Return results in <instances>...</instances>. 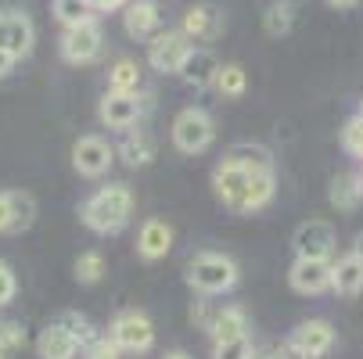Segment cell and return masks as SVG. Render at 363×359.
Wrapping results in <instances>:
<instances>
[{
	"label": "cell",
	"instance_id": "20",
	"mask_svg": "<svg viewBox=\"0 0 363 359\" xmlns=\"http://www.w3.org/2000/svg\"><path fill=\"white\" fill-rule=\"evenodd\" d=\"M83 348H79V341L55 320V324H47L43 331H40V338H36V355L40 359H76Z\"/></svg>",
	"mask_w": 363,
	"mask_h": 359
},
{
	"label": "cell",
	"instance_id": "7",
	"mask_svg": "<svg viewBox=\"0 0 363 359\" xmlns=\"http://www.w3.org/2000/svg\"><path fill=\"white\" fill-rule=\"evenodd\" d=\"M108 338L123 348V352H151L155 345V324L140 313V309H126L108 324Z\"/></svg>",
	"mask_w": 363,
	"mask_h": 359
},
{
	"label": "cell",
	"instance_id": "43",
	"mask_svg": "<svg viewBox=\"0 0 363 359\" xmlns=\"http://www.w3.org/2000/svg\"><path fill=\"white\" fill-rule=\"evenodd\" d=\"M4 355H8V352H0V359H4Z\"/></svg>",
	"mask_w": 363,
	"mask_h": 359
},
{
	"label": "cell",
	"instance_id": "23",
	"mask_svg": "<svg viewBox=\"0 0 363 359\" xmlns=\"http://www.w3.org/2000/svg\"><path fill=\"white\" fill-rule=\"evenodd\" d=\"M328 201L335 205L338 212H356L359 201H363V183H359V176H349V173L335 176L331 187H328Z\"/></svg>",
	"mask_w": 363,
	"mask_h": 359
},
{
	"label": "cell",
	"instance_id": "15",
	"mask_svg": "<svg viewBox=\"0 0 363 359\" xmlns=\"http://www.w3.org/2000/svg\"><path fill=\"white\" fill-rule=\"evenodd\" d=\"M123 25H126V36H130V40L151 43L155 36L162 33L159 4H155V0H130V4L123 8Z\"/></svg>",
	"mask_w": 363,
	"mask_h": 359
},
{
	"label": "cell",
	"instance_id": "13",
	"mask_svg": "<svg viewBox=\"0 0 363 359\" xmlns=\"http://www.w3.org/2000/svg\"><path fill=\"white\" fill-rule=\"evenodd\" d=\"M144 108H147V101H137V93L108 90L105 97H101V105H97V115H101V122H105L108 130H133L140 122Z\"/></svg>",
	"mask_w": 363,
	"mask_h": 359
},
{
	"label": "cell",
	"instance_id": "34",
	"mask_svg": "<svg viewBox=\"0 0 363 359\" xmlns=\"http://www.w3.org/2000/svg\"><path fill=\"white\" fill-rule=\"evenodd\" d=\"M83 359H123V348L108 334H101L90 348H83Z\"/></svg>",
	"mask_w": 363,
	"mask_h": 359
},
{
	"label": "cell",
	"instance_id": "1",
	"mask_svg": "<svg viewBox=\"0 0 363 359\" xmlns=\"http://www.w3.org/2000/svg\"><path fill=\"white\" fill-rule=\"evenodd\" d=\"M213 190L230 212L252 216V212H263L274 201L277 180H274V173H248V169H238L230 162H220L213 169Z\"/></svg>",
	"mask_w": 363,
	"mask_h": 359
},
{
	"label": "cell",
	"instance_id": "44",
	"mask_svg": "<svg viewBox=\"0 0 363 359\" xmlns=\"http://www.w3.org/2000/svg\"><path fill=\"white\" fill-rule=\"evenodd\" d=\"M359 183H363V173H359Z\"/></svg>",
	"mask_w": 363,
	"mask_h": 359
},
{
	"label": "cell",
	"instance_id": "42",
	"mask_svg": "<svg viewBox=\"0 0 363 359\" xmlns=\"http://www.w3.org/2000/svg\"><path fill=\"white\" fill-rule=\"evenodd\" d=\"M356 115H359V119H363V101H359V112H356Z\"/></svg>",
	"mask_w": 363,
	"mask_h": 359
},
{
	"label": "cell",
	"instance_id": "24",
	"mask_svg": "<svg viewBox=\"0 0 363 359\" xmlns=\"http://www.w3.org/2000/svg\"><path fill=\"white\" fill-rule=\"evenodd\" d=\"M213 345L216 341H234V338H245L248 334V317L241 305H223V309L216 313V324H213Z\"/></svg>",
	"mask_w": 363,
	"mask_h": 359
},
{
	"label": "cell",
	"instance_id": "2",
	"mask_svg": "<svg viewBox=\"0 0 363 359\" xmlns=\"http://www.w3.org/2000/svg\"><path fill=\"white\" fill-rule=\"evenodd\" d=\"M133 209H137V201H133V190L126 183H108V187H97L86 201H83V209H79V220L86 230L94 234H123L133 220Z\"/></svg>",
	"mask_w": 363,
	"mask_h": 359
},
{
	"label": "cell",
	"instance_id": "16",
	"mask_svg": "<svg viewBox=\"0 0 363 359\" xmlns=\"http://www.w3.org/2000/svg\"><path fill=\"white\" fill-rule=\"evenodd\" d=\"M36 43V29L29 22V15L22 11H0V47L11 50L15 58H29Z\"/></svg>",
	"mask_w": 363,
	"mask_h": 359
},
{
	"label": "cell",
	"instance_id": "36",
	"mask_svg": "<svg viewBox=\"0 0 363 359\" xmlns=\"http://www.w3.org/2000/svg\"><path fill=\"white\" fill-rule=\"evenodd\" d=\"M15 55H11V50H4V47H0V79H4V76H11V69H15Z\"/></svg>",
	"mask_w": 363,
	"mask_h": 359
},
{
	"label": "cell",
	"instance_id": "41",
	"mask_svg": "<svg viewBox=\"0 0 363 359\" xmlns=\"http://www.w3.org/2000/svg\"><path fill=\"white\" fill-rule=\"evenodd\" d=\"M162 359H191V355H187V352H180V348H177V352H166V355H162Z\"/></svg>",
	"mask_w": 363,
	"mask_h": 359
},
{
	"label": "cell",
	"instance_id": "35",
	"mask_svg": "<svg viewBox=\"0 0 363 359\" xmlns=\"http://www.w3.org/2000/svg\"><path fill=\"white\" fill-rule=\"evenodd\" d=\"M15 295H18V277H15V270L8 263H0V309L11 305Z\"/></svg>",
	"mask_w": 363,
	"mask_h": 359
},
{
	"label": "cell",
	"instance_id": "10",
	"mask_svg": "<svg viewBox=\"0 0 363 359\" xmlns=\"http://www.w3.org/2000/svg\"><path fill=\"white\" fill-rule=\"evenodd\" d=\"M101 47H105V33H101L97 22H83L62 33V58L69 65H90L97 62Z\"/></svg>",
	"mask_w": 363,
	"mask_h": 359
},
{
	"label": "cell",
	"instance_id": "37",
	"mask_svg": "<svg viewBox=\"0 0 363 359\" xmlns=\"http://www.w3.org/2000/svg\"><path fill=\"white\" fill-rule=\"evenodd\" d=\"M94 4V11H119V8H126L130 0H90Z\"/></svg>",
	"mask_w": 363,
	"mask_h": 359
},
{
	"label": "cell",
	"instance_id": "6",
	"mask_svg": "<svg viewBox=\"0 0 363 359\" xmlns=\"http://www.w3.org/2000/svg\"><path fill=\"white\" fill-rule=\"evenodd\" d=\"M191 50H194V43L180 29H162L159 36L147 43V65L155 72H177L180 76L184 62L191 58Z\"/></svg>",
	"mask_w": 363,
	"mask_h": 359
},
{
	"label": "cell",
	"instance_id": "8",
	"mask_svg": "<svg viewBox=\"0 0 363 359\" xmlns=\"http://www.w3.org/2000/svg\"><path fill=\"white\" fill-rule=\"evenodd\" d=\"M335 244H338V237H335V227L328 220H306L291 234L295 259H331Z\"/></svg>",
	"mask_w": 363,
	"mask_h": 359
},
{
	"label": "cell",
	"instance_id": "4",
	"mask_svg": "<svg viewBox=\"0 0 363 359\" xmlns=\"http://www.w3.org/2000/svg\"><path fill=\"white\" fill-rule=\"evenodd\" d=\"M169 133H173V147L180 155H201V151H209L213 140H216V122L205 108H184L173 119Z\"/></svg>",
	"mask_w": 363,
	"mask_h": 359
},
{
	"label": "cell",
	"instance_id": "33",
	"mask_svg": "<svg viewBox=\"0 0 363 359\" xmlns=\"http://www.w3.org/2000/svg\"><path fill=\"white\" fill-rule=\"evenodd\" d=\"M342 147L349 151V155L363 159V119H359V115H352V119L345 122V130H342Z\"/></svg>",
	"mask_w": 363,
	"mask_h": 359
},
{
	"label": "cell",
	"instance_id": "27",
	"mask_svg": "<svg viewBox=\"0 0 363 359\" xmlns=\"http://www.w3.org/2000/svg\"><path fill=\"white\" fill-rule=\"evenodd\" d=\"M295 25V8L288 4V0H274V4L263 11V29L267 36H288Z\"/></svg>",
	"mask_w": 363,
	"mask_h": 359
},
{
	"label": "cell",
	"instance_id": "38",
	"mask_svg": "<svg viewBox=\"0 0 363 359\" xmlns=\"http://www.w3.org/2000/svg\"><path fill=\"white\" fill-rule=\"evenodd\" d=\"M252 359H291V355H288V348H274V352H259Z\"/></svg>",
	"mask_w": 363,
	"mask_h": 359
},
{
	"label": "cell",
	"instance_id": "31",
	"mask_svg": "<svg viewBox=\"0 0 363 359\" xmlns=\"http://www.w3.org/2000/svg\"><path fill=\"white\" fill-rule=\"evenodd\" d=\"M255 348H252V338H234V341H216L213 345V359H252Z\"/></svg>",
	"mask_w": 363,
	"mask_h": 359
},
{
	"label": "cell",
	"instance_id": "29",
	"mask_svg": "<svg viewBox=\"0 0 363 359\" xmlns=\"http://www.w3.org/2000/svg\"><path fill=\"white\" fill-rule=\"evenodd\" d=\"M58 324H62V327H65V331H69L76 341H79V348H90V345L101 338V331H97V327H94V324H90L83 313H62V317H58Z\"/></svg>",
	"mask_w": 363,
	"mask_h": 359
},
{
	"label": "cell",
	"instance_id": "26",
	"mask_svg": "<svg viewBox=\"0 0 363 359\" xmlns=\"http://www.w3.org/2000/svg\"><path fill=\"white\" fill-rule=\"evenodd\" d=\"M220 97H230V101H238V97H245V90H248V72L241 69V65H234V62H227L223 69H220V76H216V86H213Z\"/></svg>",
	"mask_w": 363,
	"mask_h": 359
},
{
	"label": "cell",
	"instance_id": "19",
	"mask_svg": "<svg viewBox=\"0 0 363 359\" xmlns=\"http://www.w3.org/2000/svg\"><path fill=\"white\" fill-rule=\"evenodd\" d=\"M223 162L238 166V169H248V173H274V151L267 144H252V140H238L227 147Z\"/></svg>",
	"mask_w": 363,
	"mask_h": 359
},
{
	"label": "cell",
	"instance_id": "9",
	"mask_svg": "<svg viewBox=\"0 0 363 359\" xmlns=\"http://www.w3.org/2000/svg\"><path fill=\"white\" fill-rule=\"evenodd\" d=\"M116 155H119V151H116L105 137H94V133H90V137H79V140L72 144V166H76V173L86 176V180L105 176V173L112 169Z\"/></svg>",
	"mask_w": 363,
	"mask_h": 359
},
{
	"label": "cell",
	"instance_id": "21",
	"mask_svg": "<svg viewBox=\"0 0 363 359\" xmlns=\"http://www.w3.org/2000/svg\"><path fill=\"white\" fill-rule=\"evenodd\" d=\"M335 295L342 298H356L363 291V259H356V255H342V259H335Z\"/></svg>",
	"mask_w": 363,
	"mask_h": 359
},
{
	"label": "cell",
	"instance_id": "5",
	"mask_svg": "<svg viewBox=\"0 0 363 359\" xmlns=\"http://www.w3.org/2000/svg\"><path fill=\"white\" fill-rule=\"evenodd\" d=\"M284 348L291 359H324L335 348V327L328 320H306L291 331Z\"/></svg>",
	"mask_w": 363,
	"mask_h": 359
},
{
	"label": "cell",
	"instance_id": "11",
	"mask_svg": "<svg viewBox=\"0 0 363 359\" xmlns=\"http://www.w3.org/2000/svg\"><path fill=\"white\" fill-rule=\"evenodd\" d=\"M191 43H213L223 36L227 29V18L216 4H191L184 15H180V25H177Z\"/></svg>",
	"mask_w": 363,
	"mask_h": 359
},
{
	"label": "cell",
	"instance_id": "30",
	"mask_svg": "<svg viewBox=\"0 0 363 359\" xmlns=\"http://www.w3.org/2000/svg\"><path fill=\"white\" fill-rule=\"evenodd\" d=\"M105 277V255L101 251H83L76 259V280L79 284H97Z\"/></svg>",
	"mask_w": 363,
	"mask_h": 359
},
{
	"label": "cell",
	"instance_id": "25",
	"mask_svg": "<svg viewBox=\"0 0 363 359\" xmlns=\"http://www.w3.org/2000/svg\"><path fill=\"white\" fill-rule=\"evenodd\" d=\"M144 83V72L137 65V58H116L108 69V90L116 93H137Z\"/></svg>",
	"mask_w": 363,
	"mask_h": 359
},
{
	"label": "cell",
	"instance_id": "28",
	"mask_svg": "<svg viewBox=\"0 0 363 359\" xmlns=\"http://www.w3.org/2000/svg\"><path fill=\"white\" fill-rule=\"evenodd\" d=\"M55 18L65 29L83 25V22H94V4H90V0H55Z\"/></svg>",
	"mask_w": 363,
	"mask_h": 359
},
{
	"label": "cell",
	"instance_id": "22",
	"mask_svg": "<svg viewBox=\"0 0 363 359\" xmlns=\"http://www.w3.org/2000/svg\"><path fill=\"white\" fill-rule=\"evenodd\" d=\"M119 151V159L130 166V169H144L151 159H155V140L144 133V130H126L123 144L116 147Z\"/></svg>",
	"mask_w": 363,
	"mask_h": 359
},
{
	"label": "cell",
	"instance_id": "17",
	"mask_svg": "<svg viewBox=\"0 0 363 359\" xmlns=\"http://www.w3.org/2000/svg\"><path fill=\"white\" fill-rule=\"evenodd\" d=\"M173 248V227L166 220H144L137 230V255L144 263H159L166 259Z\"/></svg>",
	"mask_w": 363,
	"mask_h": 359
},
{
	"label": "cell",
	"instance_id": "14",
	"mask_svg": "<svg viewBox=\"0 0 363 359\" xmlns=\"http://www.w3.org/2000/svg\"><path fill=\"white\" fill-rule=\"evenodd\" d=\"M36 220V201L29 190H4L0 194V234H22Z\"/></svg>",
	"mask_w": 363,
	"mask_h": 359
},
{
	"label": "cell",
	"instance_id": "3",
	"mask_svg": "<svg viewBox=\"0 0 363 359\" xmlns=\"http://www.w3.org/2000/svg\"><path fill=\"white\" fill-rule=\"evenodd\" d=\"M184 280L198 291V295H227L238 284V263L223 251H198L187 263Z\"/></svg>",
	"mask_w": 363,
	"mask_h": 359
},
{
	"label": "cell",
	"instance_id": "32",
	"mask_svg": "<svg viewBox=\"0 0 363 359\" xmlns=\"http://www.w3.org/2000/svg\"><path fill=\"white\" fill-rule=\"evenodd\" d=\"M18 348H26V331H22V324L18 320H0V352H18Z\"/></svg>",
	"mask_w": 363,
	"mask_h": 359
},
{
	"label": "cell",
	"instance_id": "12",
	"mask_svg": "<svg viewBox=\"0 0 363 359\" xmlns=\"http://www.w3.org/2000/svg\"><path fill=\"white\" fill-rule=\"evenodd\" d=\"M288 284L298 295H324L335 287V263L331 259H295L288 270Z\"/></svg>",
	"mask_w": 363,
	"mask_h": 359
},
{
	"label": "cell",
	"instance_id": "18",
	"mask_svg": "<svg viewBox=\"0 0 363 359\" xmlns=\"http://www.w3.org/2000/svg\"><path fill=\"white\" fill-rule=\"evenodd\" d=\"M220 69H223V62L213 55L209 47H194L191 58H187L184 69H180V76H184V83L194 86V90H209V86H216Z\"/></svg>",
	"mask_w": 363,
	"mask_h": 359
},
{
	"label": "cell",
	"instance_id": "39",
	"mask_svg": "<svg viewBox=\"0 0 363 359\" xmlns=\"http://www.w3.org/2000/svg\"><path fill=\"white\" fill-rule=\"evenodd\" d=\"M352 255H356V259H363V230L352 237Z\"/></svg>",
	"mask_w": 363,
	"mask_h": 359
},
{
	"label": "cell",
	"instance_id": "40",
	"mask_svg": "<svg viewBox=\"0 0 363 359\" xmlns=\"http://www.w3.org/2000/svg\"><path fill=\"white\" fill-rule=\"evenodd\" d=\"M331 8H352V4H359V0H328Z\"/></svg>",
	"mask_w": 363,
	"mask_h": 359
}]
</instances>
